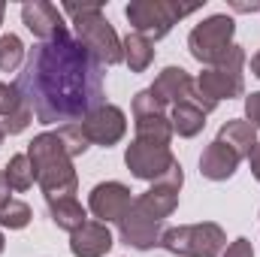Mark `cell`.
Segmentation results:
<instances>
[{
	"label": "cell",
	"instance_id": "2e32d148",
	"mask_svg": "<svg viewBox=\"0 0 260 257\" xmlns=\"http://www.w3.org/2000/svg\"><path fill=\"white\" fill-rule=\"evenodd\" d=\"M112 230L103 221H88L76 233H70V251L73 257H103L112 248Z\"/></svg>",
	"mask_w": 260,
	"mask_h": 257
},
{
	"label": "cell",
	"instance_id": "5b68a950",
	"mask_svg": "<svg viewBox=\"0 0 260 257\" xmlns=\"http://www.w3.org/2000/svg\"><path fill=\"white\" fill-rule=\"evenodd\" d=\"M227 245V233L215 221L170 227L160 239V248L179 257H218Z\"/></svg>",
	"mask_w": 260,
	"mask_h": 257
},
{
	"label": "cell",
	"instance_id": "e575fe53",
	"mask_svg": "<svg viewBox=\"0 0 260 257\" xmlns=\"http://www.w3.org/2000/svg\"><path fill=\"white\" fill-rule=\"evenodd\" d=\"M3 136H6V133H3V127H0V145H3Z\"/></svg>",
	"mask_w": 260,
	"mask_h": 257
},
{
	"label": "cell",
	"instance_id": "30bf717a",
	"mask_svg": "<svg viewBox=\"0 0 260 257\" xmlns=\"http://www.w3.org/2000/svg\"><path fill=\"white\" fill-rule=\"evenodd\" d=\"M124 164L127 170L142 179V182H157L164 179L179 160L173 157V151L167 145H154V142H142V139H133L124 151Z\"/></svg>",
	"mask_w": 260,
	"mask_h": 257
},
{
	"label": "cell",
	"instance_id": "4316f807",
	"mask_svg": "<svg viewBox=\"0 0 260 257\" xmlns=\"http://www.w3.org/2000/svg\"><path fill=\"white\" fill-rule=\"evenodd\" d=\"M21 103H24L21 91H18L15 85H6V82H0V118L12 115V112L21 106Z\"/></svg>",
	"mask_w": 260,
	"mask_h": 257
},
{
	"label": "cell",
	"instance_id": "603a6c76",
	"mask_svg": "<svg viewBox=\"0 0 260 257\" xmlns=\"http://www.w3.org/2000/svg\"><path fill=\"white\" fill-rule=\"evenodd\" d=\"M34 212L24 200H15V197H6L0 203V227H9V230H24L30 224Z\"/></svg>",
	"mask_w": 260,
	"mask_h": 257
},
{
	"label": "cell",
	"instance_id": "3957f363",
	"mask_svg": "<svg viewBox=\"0 0 260 257\" xmlns=\"http://www.w3.org/2000/svg\"><path fill=\"white\" fill-rule=\"evenodd\" d=\"M61 12L73 15V37L103 67H115V64L124 61L121 37L115 34V27L103 15V6L100 3H82V6L79 3H67Z\"/></svg>",
	"mask_w": 260,
	"mask_h": 257
},
{
	"label": "cell",
	"instance_id": "f1b7e54d",
	"mask_svg": "<svg viewBox=\"0 0 260 257\" xmlns=\"http://www.w3.org/2000/svg\"><path fill=\"white\" fill-rule=\"evenodd\" d=\"M221 257H254V248H251V242H248L245 236H239L236 242L227 245V251H224Z\"/></svg>",
	"mask_w": 260,
	"mask_h": 257
},
{
	"label": "cell",
	"instance_id": "cb8c5ba5",
	"mask_svg": "<svg viewBox=\"0 0 260 257\" xmlns=\"http://www.w3.org/2000/svg\"><path fill=\"white\" fill-rule=\"evenodd\" d=\"M24 61V43L15 34H3L0 37V70L3 73H15Z\"/></svg>",
	"mask_w": 260,
	"mask_h": 257
},
{
	"label": "cell",
	"instance_id": "6da1fadb",
	"mask_svg": "<svg viewBox=\"0 0 260 257\" xmlns=\"http://www.w3.org/2000/svg\"><path fill=\"white\" fill-rule=\"evenodd\" d=\"M103 70L106 67L67 27L55 40L30 49L15 88L40 124H79L97 106H103Z\"/></svg>",
	"mask_w": 260,
	"mask_h": 257
},
{
	"label": "cell",
	"instance_id": "ffe728a7",
	"mask_svg": "<svg viewBox=\"0 0 260 257\" xmlns=\"http://www.w3.org/2000/svg\"><path fill=\"white\" fill-rule=\"evenodd\" d=\"M170 121H173V133L191 139L206 127V112L197 100H185V103H176L170 109Z\"/></svg>",
	"mask_w": 260,
	"mask_h": 257
},
{
	"label": "cell",
	"instance_id": "5bb4252c",
	"mask_svg": "<svg viewBox=\"0 0 260 257\" xmlns=\"http://www.w3.org/2000/svg\"><path fill=\"white\" fill-rule=\"evenodd\" d=\"M130 203H133L130 188L121 185V182H100V185H94V191L88 197L91 215H94L97 221H103V224H109V221L118 224V221L127 215Z\"/></svg>",
	"mask_w": 260,
	"mask_h": 257
},
{
	"label": "cell",
	"instance_id": "4dcf8cb0",
	"mask_svg": "<svg viewBox=\"0 0 260 257\" xmlns=\"http://www.w3.org/2000/svg\"><path fill=\"white\" fill-rule=\"evenodd\" d=\"M233 9L236 12H260V3H254V0L251 3H233Z\"/></svg>",
	"mask_w": 260,
	"mask_h": 257
},
{
	"label": "cell",
	"instance_id": "44dd1931",
	"mask_svg": "<svg viewBox=\"0 0 260 257\" xmlns=\"http://www.w3.org/2000/svg\"><path fill=\"white\" fill-rule=\"evenodd\" d=\"M121 49H124V64L130 67V73H145L151 61H154V43L145 40L142 34H133L121 40Z\"/></svg>",
	"mask_w": 260,
	"mask_h": 257
},
{
	"label": "cell",
	"instance_id": "d6a6232c",
	"mask_svg": "<svg viewBox=\"0 0 260 257\" xmlns=\"http://www.w3.org/2000/svg\"><path fill=\"white\" fill-rule=\"evenodd\" d=\"M251 73H254V76L260 79V52L254 55V58H251Z\"/></svg>",
	"mask_w": 260,
	"mask_h": 257
},
{
	"label": "cell",
	"instance_id": "8fae6325",
	"mask_svg": "<svg viewBox=\"0 0 260 257\" xmlns=\"http://www.w3.org/2000/svg\"><path fill=\"white\" fill-rule=\"evenodd\" d=\"M148 91H151L164 106H170V109H173L176 103H185V100H197V103L203 106L206 115L218 109L215 103H209V100L200 97V91H197V79H191V73L182 70V67H167V70H160L157 79H154V85H151Z\"/></svg>",
	"mask_w": 260,
	"mask_h": 257
},
{
	"label": "cell",
	"instance_id": "d6986e66",
	"mask_svg": "<svg viewBox=\"0 0 260 257\" xmlns=\"http://www.w3.org/2000/svg\"><path fill=\"white\" fill-rule=\"evenodd\" d=\"M215 139H221L227 148H233L239 157H248L251 151H254V145H257V130L251 127L245 118H230L224 127L218 130V136Z\"/></svg>",
	"mask_w": 260,
	"mask_h": 257
},
{
	"label": "cell",
	"instance_id": "9c48e42d",
	"mask_svg": "<svg viewBox=\"0 0 260 257\" xmlns=\"http://www.w3.org/2000/svg\"><path fill=\"white\" fill-rule=\"evenodd\" d=\"M182 185H185V173H182V164H176L164 179L151 182L148 191L133 197V209H139L142 215H148L154 221H167L179 209V191H182Z\"/></svg>",
	"mask_w": 260,
	"mask_h": 257
},
{
	"label": "cell",
	"instance_id": "836d02e7",
	"mask_svg": "<svg viewBox=\"0 0 260 257\" xmlns=\"http://www.w3.org/2000/svg\"><path fill=\"white\" fill-rule=\"evenodd\" d=\"M3 248H6V239H3V233H0V254H3Z\"/></svg>",
	"mask_w": 260,
	"mask_h": 257
},
{
	"label": "cell",
	"instance_id": "f546056e",
	"mask_svg": "<svg viewBox=\"0 0 260 257\" xmlns=\"http://www.w3.org/2000/svg\"><path fill=\"white\" fill-rule=\"evenodd\" d=\"M248 164H251V176L260 182V142L254 145V151L248 154Z\"/></svg>",
	"mask_w": 260,
	"mask_h": 257
},
{
	"label": "cell",
	"instance_id": "52a82bcc",
	"mask_svg": "<svg viewBox=\"0 0 260 257\" xmlns=\"http://www.w3.org/2000/svg\"><path fill=\"white\" fill-rule=\"evenodd\" d=\"M233 34H236V24H233L230 15H209L188 34V49H191V55L200 64L215 67L221 64L230 55V49L236 46Z\"/></svg>",
	"mask_w": 260,
	"mask_h": 257
},
{
	"label": "cell",
	"instance_id": "d4e9b609",
	"mask_svg": "<svg viewBox=\"0 0 260 257\" xmlns=\"http://www.w3.org/2000/svg\"><path fill=\"white\" fill-rule=\"evenodd\" d=\"M58 133H61V139H64L67 151H70V157H79V154H85L88 151V136H85V130H82V124H64V127H58Z\"/></svg>",
	"mask_w": 260,
	"mask_h": 257
},
{
	"label": "cell",
	"instance_id": "9a60e30c",
	"mask_svg": "<svg viewBox=\"0 0 260 257\" xmlns=\"http://www.w3.org/2000/svg\"><path fill=\"white\" fill-rule=\"evenodd\" d=\"M21 21L27 24V30L46 43V40H55L58 34H64V12L55 6V3H46V0H34V3H24L21 6Z\"/></svg>",
	"mask_w": 260,
	"mask_h": 257
},
{
	"label": "cell",
	"instance_id": "8992f818",
	"mask_svg": "<svg viewBox=\"0 0 260 257\" xmlns=\"http://www.w3.org/2000/svg\"><path fill=\"white\" fill-rule=\"evenodd\" d=\"M242 67H245V49L233 46L230 55L215 67H206L197 76V91L203 100L209 103H221V100H233L245 94V79H242Z\"/></svg>",
	"mask_w": 260,
	"mask_h": 257
},
{
	"label": "cell",
	"instance_id": "ac0fdd59",
	"mask_svg": "<svg viewBox=\"0 0 260 257\" xmlns=\"http://www.w3.org/2000/svg\"><path fill=\"white\" fill-rule=\"evenodd\" d=\"M49 203V218L58 230L76 233L82 224H88V212L76 197H58V200H46Z\"/></svg>",
	"mask_w": 260,
	"mask_h": 257
},
{
	"label": "cell",
	"instance_id": "ba28073f",
	"mask_svg": "<svg viewBox=\"0 0 260 257\" xmlns=\"http://www.w3.org/2000/svg\"><path fill=\"white\" fill-rule=\"evenodd\" d=\"M133 124H136V139L170 148V142H173V121L167 115V106L148 88L133 97Z\"/></svg>",
	"mask_w": 260,
	"mask_h": 257
},
{
	"label": "cell",
	"instance_id": "d590c367",
	"mask_svg": "<svg viewBox=\"0 0 260 257\" xmlns=\"http://www.w3.org/2000/svg\"><path fill=\"white\" fill-rule=\"evenodd\" d=\"M0 24H3V6H0Z\"/></svg>",
	"mask_w": 260,
	"mask_h": 257
},
{
	"label": "cell",
	"instance_id": "7c38bea8",
	"mask_svg": "<svg viewBox=\"0 0 260 257\" xmlns=\"http://www.w3.org/2000/svg\"><path fill=\"white\" fill-rule=\"evenodd\" d=\"M79 124H82V130H85V136H88L91 145L109 148V145H115V142L124 139V133H127V115H124L118 106L103 103V106H97L88 118H82Z\"/></svg>",
	"mask_w": 260,
	"mask_h": 257
},
{
	"label": "cell",
	"instance_id": "83f0119b",
	"mask_svg": "<svg viewBox=\"0 0 260 257\" xmlns=\"http://www.w3.org/2000/svg\"><path fill=\"white\" fill-rule=\"evenodd\" d=\"M245 118L254 130H260V91H251L245 97Z\"/></svg>",
	"mask_w": 260,
	"mask_h": 257
},
{
	"label": "cell",
	"instance_id": "7a4b0ae2",
	"mask_svg": "<svg viewBox=\"0 0 260 257\" xmlns=\"http://www.w3.org/2000/svg\"><path fill=\"white\" fill-rule=\"evenodd\" d=\"M27 157L37 176V185L43 188L46 200L58 197H76L79 191V176L73 170V157L67 151L64 139L58 130H46L27 142Z\"/></svg>",
	"mask_w": 260,
	"mask_h": 257
},
{
	"label": "cell",
	"instance_id": "277c9868",
	"mask_svg": "<svg viewBox=\"0 0 260 257\" xmlns=\"http://www.w3.org/2000/svg\"><path fill=\"white\" fill-rule=\"evenodd\" d=\"M200 6H179L173 0H133L127 3L124 15L133 34H142L145 40L154 43V40H164L173 30V24H179L185 15H191Z\"/></svg>",
	"mask_w": 260,
	"mask_h": 257
},
{
	"label": "cell",
	"instance_id": "484cf974",
	"mask_svg": "<svg viewBox=\"0 0 260 257\" xmlns=\"http://www.w3.org/2000/svg\"><path fill=\"white\" fill-rule=\"evenodd\" d=\"M34 121V109L27 106V100L12 112V115H6V118H0V127L3 133H9V136H15V133H21V130H27V124Z\"/></svg>",
	"mask_w": 260,
	"mask_h": 257
},
{
	"label": "cell",
	"instance_id": "e0dca14e",
	"mask_svg": "<svg viewBox=\"0 0 260 257\" xmlns=\"http://www.w3.org/2000/svg\"><path fill=\"white\" fill-rule=\"evenodd\" d=\"M239 160H242V157H239L233 148H227L221 139H212V142L206 145V151L200 154V173H203V179H209V182H227V179H233Z\"/></svg>",
	"mask_w": 260,
	"mask_h": 257
},
{
	"label": "cell",
	"instance_id": "7402d4cb",
	"mask_svg": "<svg viewBox=\"0 0 260 257\" xmlns=\"http://www.w3.org/2000/svg\"><path fill=\"white\" fill-rule=\"evenodd\" d=\"M3 182H6L9 191H15V194L30 191L34 182H37L34 167H30V157H27V154H12L9 164L3 167Z\"/></svg>",
	"mask_w": 260,
	"mask_h": 257
},
{
	"label": "cell",
	"instance_id": "4fadbf2b",
	"mask_svg": "<svg viewBox=\"0 0 260 257\" xmlns=\"http://www.w3.org/2000/svg\"><path fill=\"white\" fill-rule=\"evenodd\" d=\"M118 233H121V242H124V245L136 248V251H151V248L160 245L167 227H164V221H154V218L142 215V212L133 209V203H130L127 215L118 221Z\"/></svg>",
	"mask_w": 260,
	"mask_h": 257
},
{
	"label": "cell",
	"instance_id": "1f68e13d",
	"mask_svg": "<svg viewBox=\"0 0 260 257\" xmlns=\"http://www.w3.org/2000/svg\"><path fill=\"white\" fill-rule=\"evenodd\" d=\"M9 197V188H6V182H3V170H0V203Z\"/></svg>",
	"mask_w": 260,
	"mask_h": 257
}]
</instances>
